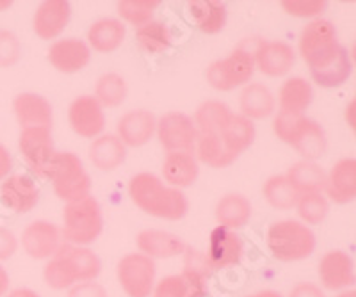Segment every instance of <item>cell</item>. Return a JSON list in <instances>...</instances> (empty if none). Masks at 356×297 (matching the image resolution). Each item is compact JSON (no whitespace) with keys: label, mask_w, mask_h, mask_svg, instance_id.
<instances>
[{"label":"cell","mask_w":356,"mask_h":297,"mask_svg":"<svg viewBox=\"0 0 356 297\" xmlns=\"http://www.w3.org/2000/svg\"><path fill=\"white\" fill-rule=\"evenodd\" d=\"M300 53L321 87H339L351 77L349 52L339 43L335 25L330 20L316 18L305 27L300 36Z\"/></svg>","instance_id":"obj_1"},{"label":"cell","mask_w":356,"mask_h":297,"mask_svg":"<svg viewBox=\"0 0 356 297\" xmlns=\"http://www.w3.org/2000/svg\"><path fill=\"white\" fill-rule=\"evenodd\" d=\"M129 196L134 205L154 217L168 221L182 219L189 210V201L180 189L168 187L159 176L139 173L129 183Z\"/></svg>","instance_id":"obj_2"},{"label":"cell","mask_w":356,"mask_h":297,"mask_svg":"<svg viewBox=\"0 0 356 297\" xmlns=\"http://www.w3.org/2000/svg\"><path fill=\"white\" fill-rule=\"evenodd\" d=\"M100 271L102 262L97 253L82 246L61 244L44 265L43 276L50 289L65 290L82 281H95Z\"/></svg>","instance_id":"obj_3"},{"label":"cell","mask_w":356,"mask_h":297,"mask_svg":"<svg viewBox=\"0 0 356 297\" xmlns=\"http://www.w3.org/2000/svg\"><path fill=\"white\" fill-rule=\"evenodd\" d=\"M273 128L278 139L294 148L301 157H305V160L310 162L323 157L328 146L323 126L307 116H287L278 112Z\"/></svg>","instance_id":"obj_4"},{"label":"cell","mask_w":356,"mask_h":297,"mask_svg":"<svg viewBox=\"0 0 356 297\" xmlns=\"http://www.w3.org/2000/svg\"><path fill=\"white\" fill-rule=\"evenodd\" d=\"M267 246L280 262H298L308 258L316 249V235L300 221H278L267 232Z\"/></svg>","instance_id":"obj_5"},{"label":"cell","mask_w":356,"mask_h":297,"mask_svg":"<svg viewBox=\"0 0 356 297\" xmlns=\"http://www.w3.org/2000/svg\"><path fill=\"white\" fill-rule=\"evenodd\" d=\"M63 235L73 246H82L95 242L104 230L102 208L93 196H88L81 201L66 203L63 212Z\"/></svg>","instance_id":"obj_6"},{"label":"cell","mask_w":356,"mask_h":297,"mask_svg":"<svg viewBox=\"0 0 356 297\" xmlns=\"http://www.w3.org/2000/svg\"><path fill=\"white\" fill-rule=\"evenodd\" d=\"M50 180L57 198L66 203L81 201L91 196V178L84 169L82 160L72 151H57Z\"/></svg>","instance_id":"obj_7"},{"label":"cell","mask_w":356,"mask_h":297,"mask_svg":"<svg viewBox=\"0 0 356 297\" xmlns=\"http://www.w3.org/2000/svg\"><path fill=\"white\" fill-rule=\"evenodd\" d=\"M253 74H255L253 52L239 46L228 58L214 61L207 68V82L218 91H232L248 84Z\"/></svg>","instance_id":"obj_8"},{"label":"cell","mask_w":356,"mask_h":297,"mask_svg":"<svg viewBox=\"0 0 356 297\" xmlns=\"http://www.w3.org/2000/svg\"><path fill=\"white\" fill-rule=\"evenodd\" d=\"M20 151L25 162L40 178H50L56 162V148H54L52 132L47 126H31L22 128Z\"/></svg>","instance_id":"obj_9"},{"label":"cell","mask_w":356,"mask_h":297,"mask_svg":"<svg viewBox=\"0 0 356 297\" xmlns=\"http://www.w3.org/2000/svg\"><path fill=\"white\" fill-rule=\"evenodd\" d=\"M118 281L129 297H150L155 289L157 267L152 258L130 253L118 262Z\"/></svg>","instance_id":"obj_10"},{"label":"cell","mask_w":356,"mask_h":297,"mask_svg":"<svg viewBox=\"0 0 356 297\" xmlns=\"http://www.w3.org/2000/svg\"><path fill=\"white\" fill-rule=\"evenodd\" d=\"M157 137L168 153L187 151L195 153L196 126L193 118L184 112H168L157 121Z\"/></svg>","instance_id":"obj_11"},{"label":"cell","mask_w":356,"mask_h":297,"mask_svg":"<svg viewBox=\"0 0 356 297\" xmlns=\"http://www.w3.org/2000/svg\"><path fill=\"white\" fill-rule=\"evenodd\" d=\"M196 134H209L218 139L222 150L227 151L234 160L239 159V155L244 153L253 144V141L257 137L253 121L244 118L243 114H234V112H232L230 118L222 123L219 128L207 132H196Z\"/></svg>","instance_id":"obj_12"},{"label":"cell","mask_w":356,"mask_h":297,"mask_svg":"<svg viewBox=\"0 0 356 297\" xmlns=\"http://www.w3.org/2000/svg\"><path fill=\"white\" fill-rule=\"evenodd\" d=\"M68 121L72 130L84 139L100 137L106 128L104 107L95 100V96L82 94L75 98L68 109Z\"/></svg>","instance_id":"obj_13"},{"label":"cell","mask_w":356,"mask_h":297,"mask_svg":"<svg viewBox=\"0 0 356 297\" xmlns=\"http://www.w3.org/2000/svg\"><path fill=\"white\" fill-rule=\"evenodd\" d=\"M255 68L267 77H282L289 74L296 62V52L285 41H259L253 52Z\"/></svg>","instance_id":"obj_14"},{"label":"cell","mask_w":356,"mask_h":297,"mask_svg":"<svg viewBox=\"0 0 356 297\" xmlns=\"http://www.w3.org/2000/svg\"><path fill=\"white\" fill-rule=\"evenodd\" d=\"M61 246V233L49 221H34L22 233V248L31 258L44 260L52 258Z\"/></svg>","instance_id":"obj_15"},{"label":"cell","mask_w":356,"mask_h":297,"mask_svg":"<svg viewBox=\"0 0 356 297\" xmlns=\"http://www.w3.org/2000/svg\"><path fill=\"white\" fill-rule=\"evenodd\" d=\"M319 278L324 289L346 290L355 285V264L342 249L328 251L319 262Z\"/></svg>","instance_id":"obj_16"},{"label":"cell","mask_w":356,"mask_h":297,"mask_svg":"<svg viewBox=\"0 0 356 297\" xmlns=\"http://www.w3.org/2000/svg\"><path fill=\"white\" fill-rule=\"evenodd\" d=\"M243 240L237 233L228 228H222V226L212 230L211 240H209V251L205 253V258L212 271L237 265L243 258Z\"/></svg>","instance_id":"obj_17"},{"label":"cell","mask_w":356,"mask_h":297,"mask_svg":"<svg viewBox=\"0 0 356 297\" xmlns=\"http://www.w3.org/2000/svg\"><path fill=\"white\" fill-rule=\"evenodd\" d=\"M49 61L61 74H77L91 61V49L77 37L56 41L49 50Z\"/></svg>","instance_id":"obj_18"},{"label":"cell","mask_w":356,"mask_h":297,"mask_svg":"<svg viewBox=\"0 0 356 297\" xmlns=\"http://www.w3.org/2000/svg\"><path fill=\"white\" fill-rule=\"evenodd\" d=\"M72 18V6L66 0H47L41 2L34 15V33L41 40H56L66 29Z\"/></svg>","instance_id":"obj_19"},{"label":"cell","mask_w":356,"mask_h":297,"mask_svg":"<svg viewBox=\"0 0 356 297\" xmlns=\"http://www.w3.org/2000/svg\"><path fill=\"white\" fill-rule=\"evenodd\" d=\"M0 200L9 210L17 214H27L40 201V189L33 178L25 175H13L0 185Z\"/></svg>","instance_id":"obj_20"},{"label":"cell","mask_w":356,"mask_h":297,"mask_svg":"<svg viewBox=\"0 0 356 297\" xmlns=\"http://www.w3.org/2000/svg\"><path fill=\"white\" fill-rule=\"evenodd\" d=\"M155 128H157V119H155V116L152 114L150 110H130L118 121L116 137L125 146L139 148L154 137Z\"/></svg>","instance_id":"obj_21"},{"label":"cell","mask_w":356,"mask_h":297,"mask_svg":"<svg viewBox=\"0 0 356 297\" xmlns=\"http://www.w3.org/2000/svg\"><path fill=\"white\" fill-rule=\"evenodd\" d=\"M324 191L330 200L339 205H346L356 196V160L353 157L340 159L326 175Z\"/></svg>","instance_id":"obj_22"},{"label":"cell","mask_w":356,"mask_h":297,"mask_svg":"<svg viewBox=\"0 0 356 297\" xmlns=\"http://www.w3.org/2000/svg\"><path fill=\"white\" fill-rule=\"evenodd\" d=\"M15 116L22 128L31 126H47L52 128V105L44 96L36 93H22L13 102Z\"/></svg>","instance_id":"obj_23"},{"label":"cell","mask_w":356,"mask_h":297,"mask_svg":"<svg viewBox=\"0 0 356 297\" xmlns=\"http://www.w3.org/2000/svg\"><path fill=\"white\" fill-rule=\"evenodd\" d=\"M136 244L141 255L152 260L178 257L186 249V244L180 237L170 232H162V230H143L136 237Z\"/></svg>","instance_id":"obj_24"},{"label":"cell","mask_w":356,"mask_h":297,"mask_svg":"<svg viewBox=\"0 0 356 297\" xmlns=\"http://www.w3.org/2000/svg\"><path fill=\"white\" fill-rule=\"evenodd\" d=\"M198 175L200 167L195 153L175 151V153H168L162 162V176L175 189L191 187L198 180Z\"/></svg>","instance_id":"obj_25"},{"label":"cell","mask_w":356,"mask_h":297,"mask_svg":"<svg viewBox=\"0 0 356 297\" xmlns=\"http://www.w3.org/2000/svg\"><path fill=\"white\" fill-rule=\"evenodd\" d=\"M314 100V87L301 77H292L280 87V112L287 116H305V110Z\"/></svg>","instance_id":"obj_26"},{"label":"cell","mask_w":356,"mask_h":297,"mask_svg":"<svg viewBox=\"0 0 356 297\" xmlns=\"http://www.w3.org/2000/svg\"><path fill=\"white\" fill-rule=\"evenodd\" d=\"M127 29L122 20L116 18H102L95 22L88 31V41L95 52L111 53L118 50L125 41Z\"/></svg>","instance_id":"obj_27"},{"label":"cell","mask_w":356,"mask_h":297,"mask_svg":"<svg viewBox=\"0 0 356 297\" xmlns=\"http://www.w3.org/2000/svg\"><path fill=\"white\" fill-rule=\"evenodd\" d=\"M127 159V146L116 135H100L89 146V160L100 171H114Z\"/></svg>","instance_id":"obj_28"},{"label":"cell","mask_w":356,"mask_h":297,"mask_svg":"<svg viewBox=\"0 0 356 297\" xmlns=\"http://www.w3.org/2000/svg\"><path fill=\"white\" fill-rule=\"evenodd\" d=\"M189 15L203 34H218L225 29L228 18L227 4L219 0H193Z\"/></svg>","instance_id":"obj_29"},{"label":"cell","mask_w":356,"mask_h":297,"mask_svg":"<svg viewBox=\"0 0 356 297\" xmlns=\"http://www.w3.org/2000/svg\"><path fill=\"white\" fill-rule=\"evenodd\" d=\"M251 207L250 200L243 194H227L222 196L221 200L216 205V219H218L219 226L228 230L243 228L244 224L251 219Z\"/></svg>","instance_id":"obj_30"},{"label":"cell","mask_w":356,"mask_h":297,"mask_svg":"<svg viewBox=\"0 0 356 297\" xmlns=\"http://www.w3.org/2000/svg\"><path fill=\"white\" fill-rule=\"evenodd\" d=\"M276 100L262 84H248L241 93V110L248 119H266L275 112Z\"/></svg>","instance_id":"obj_31"},{"label":"cell","mask_w":356,"mask_h":297,"mask_svg":"<svg viewBox=\"0 0 356 297\" xmlns=\"http://www.w3.org/2000/svg\"><path fill=\"white\" fill-rule=\"evenodd\" d=\"M285 176L300 196L307 192H323L324 183H326V173L323 167L310 160L294 164Z\"/></svg>","instance_id":"obj_32"},{"label":"cell","mask_w":356,"mask_h":297,"mask_svg":"<svg viewBox=\"0 0 356 297\" xmlns=\"http://www.w3.org/2000/svg\"><path fill=\"white\" fill-rule=\"evenodd\" d=\"M136 40H138L141 50L152 56H159L164 53L171 46V33L168 29L166 24L162 22H148L146 25L139 27L136 33Z\"/></svg>","instance_id":"obj_33"},{"label":"cell","mask_w":356,"mask_h":297,"mask_svg":"<svg viewBox=\"0 0 356 297\" xmlns=\"http://www.w3.org/2000/svg\"><path fill=\"white\" fill-rule=\"evenodd\" d=\"M127 93H129V87L122 75L106 74L98 78L97 87H95V100L102 107L114 109L125 102Z\"/></svg>","instance_id":"obj_34"},{"label":"cell","mask_w":356,"mask_h":297,"mask_svg":"<svg viewBox=\"0 0 356 297\" xmlns=\"http://www.w3.org/2000/svg\"><path fill=\"white\" fill-rule=\"evenodd\" d=\"M264 196H266L267 203L278 210H289V208L296 207L298 198H300L298 191L292 187V183L285 175H276L267 180L264 183Z\"/></svg>","instance_id":"obj_35"},{"label":"cell","mask_w":356,"mask_h":297,"mask_svg":"<svg viewBox=\"0 0 356 297\" xmlns=\"http://www.w3.org/2000/svg\"><path fill=\"white\" fill-rule=\"evenodd\" d=\"M296 208L305 224H321L328 216L330 203L323 192H307L298 198Z\"/></svg>","instance_id":"obj_36"},{"label":"cell","mask_w":356,"mask_h":297,"mask_svg":"<svg viewBox=\"0 0 356 297\" xmlns=\"http://www.w3.org/2000/svg\"><path fill=\"white\" fill-rule=\"evenodd\" d=\"M159 6H161L159 0H122L118 2V15L122 17V20L136 25L139 29L152 22V17Z\"/></svg>","instance_id":"obj_37"},{"label":"cell","mask_w":356,"mask_h":297,"mask_svg":"<svg viewBox=\"0 0 356 297\" xmlns=\"http://www.w3.org/2000/svg\"><path fill=\"white\" fill-rule=\"evenodd\" d=\"M282 8L291 17L317 18L326 11L328 2L326 0H284Z\"/></svg>","instance_id":"obj_38"},{"label":"cell","mask_w":356,"mask_h":297,"mask_svg":"<svg viewBox=\"0 0 356 297\" xmlns=\"http://www.w3.org/2000/svg\"><path fill=\"white\" fill-rule=\"evenodd\" d=\"M155 296L159 297H189L187 281L182 274H175L159 281V285L154 289Z\"/></svg>","instance_id":"obj_39"},{"label":"cell","mask_w":356,"mask_h":297,"mask_svg":"<svg viewBox=\"0 0 356 297\" xmlns=\"http://www.w3.org/2000/svg\"><path fill=\"white\" fill-rule=\"evenodd\" d=\"M22 46L17 36L11 33H0V66H13L20 59Z\"/></svg>","instance_id":"obj_40"},{"label":"cell","mask_w":356,"mask_h":297,"mask_svg":"<svg viewBox=\"0 0 356 297\" xmlns=\"http://www.w3.org/2000/svg\"><path fill=\"white\" fill-rule=\"evenodd\" d=\"M68 297H107V290L97 281H82L68 289Z\"/></svg>","instance_id":"obj_41"},{"label":"cell","mask_w":356,"mask_h":297,"mask_svg":"<svg viewBox=\"0 0 356 297\" xmlns=\"http://www.w3.org/2000/svg\"><path fill=\"white\" fill-rule=\"evenodd\" d=\"M18 249V239L15 233L6 228H0V260L11 258Z\"/></svg>","instance_id":"obj_42"},{"label":"cell","mask_w":356,"mask_h":297,"mask_svg":"<svg viewBox=\"0 0 356 297\" xmlns=\"http://www.w3.org/2000/svg\"><path fill=\"white\" fill-rule=\"evenodd\" d=\"M289 297H326L323 290L314 283H300L292 289L291 296Z\"/></svg>","instance_id":"obj_43"},{"label":"cell","mask_w":356,"mask_h":297,"mask_svg":"<svg viewBox=\"0 0 356 297\" xmlns=\"http://www.w3.org/2000/svg\"><path fill=\"white\" fill-rule=\"evenodd\" d=\"M11 167H13L11 155H9V151L0 144V180L8 178Z\"/></svg>","instance_id":"obj_44"},{"label":"cell","mask_w":356,"mask_h":297,"mask_svg":"<svg viewBox=\"0 0 356 297\" xmlns=\"http://www.w3.org/2000/svg\"><path fill=\"white\" fill-rule=\"evenodd\" d=\"M9 289V274L6 273V269L0 265V297L6 296Z\"/></svg>","instance_id":"obj_45"},{"label":"cell","mask_w":356,"mask_h":297,"mask_svg":"<svg viewBox=\"0 0 356 297\" xmlns=\"http://www.w3.org/2000/svg\"><path fill=\"white\" fill-rule=\"evenodd\" d=\"M6 297H40V296L31 289H17V290H11Z\"/></svg>","instance_id":"obj_46"},{"label":"cell","mask_w":356,"mask_h":297,"mask_svg":"<svg viewBox=\"0 0 356 297\" xmlns=\"http://www.w3.org/2000/svg\"><path fill=\"white\" fill-rule=\"evenodd\" d=\"M355 105H356V102H355V100H351V102H349V105H348V109H346V119H348L349 126H351L353 130H355V126H356V121H355Z\"/></svg>","instance_id":"obj_47"},{"label":"cell","mask_w":356,"mask_h":297,"mask_svg":"<svg viewBox=\"0 0 356 297\" xmlns=\"http://www.w3.org/2000/svg\"><path fill=\"white\" fill-rule=\"evenodd\" d=\"M248 297H282V294L275 292V290H262V292H257L253 296H248Z\"/></svg>","instance_id":"obj_48"},{"label":"cell","mask_w":356,"mask_h":297,"mask_svg":"<svg viewBox=\"0 0 356 297\" xmlns=\"http://www.w3.org/2000/svg\"><path fill=\"white\" fill-rule=\"evenodd\" d=\"M13 2H9V0H0V11H6L8 8H11Z\"/></svg>","instance_id":"obj_49"},{"label":"cell","mask_w":356,"mask_h":297,"mask_svg":"<svg viewBox=\"0 0 356 297\" xmlns=\"http://www.w3.org/2000/svg\"><path fill=\"white\" fill-rule=\"evenodd\" d=\"M337 297H356V292L355 290H344V292L339 294Z\"/></svg>","instance_id":"obj_50"},{"label":"cell","mask_w":356,"mask_h":297,"mask_svg":"<svg viewBox=\"0 0 356 297\" xmlns=\"http://www.w3.org/2000/svg\"><path fill=\"white\" fill-rule=\"evenodd\" d=\"M154 297H159V296H154Z\"/></svg>","instance_id":"obj_51"}]
</instances>
